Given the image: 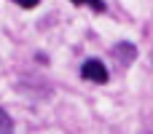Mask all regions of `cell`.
I'll list each match as a JSON object with an SVG mask.
<instances>
[{"label": "cell", "instance_id": "obj_1", "mask_svg": "<svg viewBox=\"0 0 153 134\" xmlns=\"http://www.w3.org/2000/svg\"><path fill=\"white\" fill-rule=\"evenodd\" d=\"M81 78L83 81H91V83H108L110 81V73L105 67L102 59H86L81 64Z\"/></svg>", "mask_w": 153, "mask_h": 134}, {"label": "cell", "instance_id": "obj_2", "mask_svg": "<svg viewBox=\"0 0 153 134\" xmlns=\"http://www.w3.org/2000/svg\"><path fill=\"white\" fill-rule=\"evenodd\" d=\"M113 54H118V56L124 59V64H129V62L137 56V48H134L132 43H118V46L113 48Z\"/></svg>", "mask_w": 153, "mask_h": 134}, {"label": "cell", "instance_id": "obj_3", "mask_svg": "<svg viewBox=\"0 0 153 134\" xmlns=\"http://www.w3.org/2000/svg\"><path fill=\"white\" fill-rule=\"evenodd\" d=\"M0 134H13V121L3 107H0Z\"/></svg>", "mask_w": 153, "mask_h": 134}, {"label": "cell", "instance_id": "obj_4", "mask_svg": "<svg viewBox=\"0 0 153 134\" xmlns=\"http://www.w3.org/2000/svg\"><path fill=\"white\" fill-rule=\"evenodd\" d=\"M73 5H89V8H94L97 13L105 11V3H102V0H73Z\"/></svg>", "mask_w": 153, "mask_h": 134}, {"label": "cell", "instance_id": "obj_5", "mask_svg": "<svg viewBox=\"0 0 153 134\" xmlns=\"http://www.w3.org/2000/svg\"><path fill=\"white\" fill-rule=\"evenodd\" d=\"M13 3H16V5H22V8H35L40 0H13Z\"/></svg>", "mask_w": 153, "mask_h": 134}]
</instances>
